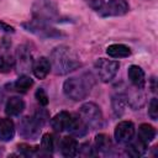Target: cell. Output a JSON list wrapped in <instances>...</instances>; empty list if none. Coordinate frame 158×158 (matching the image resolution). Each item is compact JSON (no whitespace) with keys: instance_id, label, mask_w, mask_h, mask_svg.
Wrapping results in <instances>:
<instances>
[{"instance_id":"1","label":"cell","mask_w":158,"mask_h":158,"mask_svg":"<svg viewBox=\"0 0 158 158\" xmlns=\"http://www.w3.org/2000/svg\"><path fill=\"white\" fill-rule=\"evenodd\" d=\"M51 68L57 75L68 74L80 67V60L74 51L68 46H58L51 53Z\"/></svg>"},{"instance_id":"2","label":"cell","mask_w":158,"mask_h":158,"mask_svg":"<svg viewBox=\"0 0 158 158\" xmlns=\"http://www.w3.org/2000/svg\"><path fill=\"white\" fill-rule=\"evenodd\" d=\"M94 84L95 81L93 74L83 73L78 77H72L67 79L63 84V91L69 99L74 101H80L90 94Z\"/></svg>"},{"instance_id":"3","label":"cell","mask_w":158,"mask_h":158,"mask_svg":"<svg viewBox=\"0 0 158 158\" xmlns=\"http://www.w3.org/2000/svg\"><path fill=\"white\" fill-rule=\"evenodd\" d=\"M31 12L35 20H40L47 23L56 21L59 16L58 6L52 0H35Z\"/></svg>"},{"instance_id":"4","label":"cell","mask_w":158,"mask_h":158,"mask_svg":"<svg viewBox=\"0 0 158 158\" xmlns=\"http://www.w3.org/2000/svg\"><path fill=\"white\" fill-rule=\"evenodd\" d=\"M79 117L88 127L98 128L102 125V112L94 102H85L79 109Z\"/></svg>"},{"instance_id":"5","label":"cell","mask_w":158,"mask_h":158,"mask_svg":"<svg viewBox=\"0 0 158 158\" xmlns=\"http://www.w3.org/2000/svg\"><path fill=\"white\" fill-rule=\"evenodd\" d=\"M118 68H120V64L116 60H111V59H106V58H99L95 62L96 74H98L99 79L104 83L111 81L115 78V75L117 74Z\"/></svg>"},{"instance_id":"6","label":"cell","mask_w":158,"mask_h":158,"mask_svg":"<svg viewBox=\"0 0 158 158\" xmlns=\"http://www.w3.org/2000/svg\"><path fill=\"white\" fill-rule=\"evenodd\" d=\"M22 27H23L26 31L32 32V33H35L36 36L42 37V38L58 37V36L62 35L58 30L51 27L47 22H43V21H40V20H35V19L31 20V21H28V22L22 23Z\"/></svg>"},{"instance_id":"7","label":"cell","mask_w":158,"mask_h":158,"mask_svg":"<svg viewBox=\"0 0 158 158\" xmlns=\"http://www.w3.org/2000/svg\"><path fill=\"white\" fill-rule=\"evenodd\" d=\"M130 11V5L126 0H109L98 10V12L104 16H122Z\"/></svg>"},{"instance_id":"8","label":"cell","mask_w":158,"mask_h":158,"mask_svg":"<svg viewBox=\"0 0 158 158\" xmlns=\"http://www.w3.org/2000/svg\"><path fill=\"white\" fill-rule=\"evenodd\" d=\"M41 125L30 116H25L20 120L19 122V133L20 136H22L23 138H28V139H36L40 136L41 132Z\"/></svg>"},{"instance_id":"9","label":"cell","mask_w":158,"mask_h":158,"mask_svg":"<svg viewBox=\"0 0 158 158\" xmlns=\"http://www.w3.org/2000/svg\"><path fill=\"white\" fill-rule=\"evenodd\" d=\"M115 139L117 143H127L135 136V125L131 121H121L115 127Z\"/></svg>"},{"instance_id":"10","label":"cell","mask_w":158,"mask_h":158,"mask_svg":"<svg viewBox=\"0 0 158 158\" xmlns=\"http://www.w3.org/2000/svg\"><path fill=\"white\" fill-rule=\"evenodd\" d=\"M16 65L19 68L20 72H28L30 69H32L33 65V59H32V53L30 51V48L25 44L20 46L16 51Z\"/></svg>"},{"instance_id":"11","label":"cell","mask_w":158,"mask_h":158,"mask_svg":"<svg viewBox=\"0 0 158 158\" xmlns=\"http://www.w3.org/2000/svg\"><path fill=\"white\" fill-rule=\"evenodd\" d=\"M51 70V63L46 57H40L33 62L32 72L37 79H44Z\"/></svg>"},{"instance_id":"12","label":"cell","mask_w":158,"mask_h":158,"mask_svg":"<svg viewBox=\"0 0 158 158\" xmlns=\"http://www.w3.org/2000/svg\"><path fill=\"white\" fill-rule=\"evenodd\" d=\"M127 75H128V79L131 81V84L136 88H143L144 86V72L141 67L136 65V64H132L128 67V70H127Z\"/></svg>"},{"instance_id":"13","label":"cell","mask_w":158,"mask_h":158,"mask_svg":"<svg viewBox=\"0 0 158 158\" xmlns=\"http://www.w3.org/2000/svg\"><path fill=\"white\" fill-rule=\"evenodd\" d=\"M15 136V123L11 118H0V141L9 142Z\"/></svg>"},{"instance_id":"14","label":"cell","mask_w":158,"mask_h":158,"mask_svg":"<svg viewBox=\"0 0 158 158\" xmlns=\"http://www.w3.org/2000/svg\"><path fill=\"white\" fill-rule=\"evenodd\" d=\"M23 109H25V101L17 96L10 98L5 105V112L9 116H17L23 111Z\"/></svg>"},{"instance_id":"15","label":"cell","mask_w":158,"mask_h":158,"mask_svg":"<svg viewBox=\"0 0 158 158\" xmlns=\"http://www.w3.org/2000/svg\"><path fill=\"white\" fill-rule=\"evenodd\" d=\"M67 130H68L72 135L81 137V136H84V135L88 132V126L84 123V121H83L79 116H74V115H72Z\"/></svg>"},{"instance_id":"16","label":"cell","mask_w":158,"mask_h":158,"mask_svg":"<svg viewBox=\"0 0 158 158\" xmlns=\"http://www.w3.org/2000/svg\"><path fill=\"white\" fill-rule=\"evenodd\" d=\"M60 152L64 157H74L78 153V142L75 138L67 136L60 141Z\"/></svg>"},{"instance_id":"17","label":"cell","mask_w":158,"mask_h":158,"mask_svg":"<svg viewBox=\"0 0 158 158\" xmlns=\"http://www.w3.org/2000/svg\"><path fill=\"white\" fill-rule=\"evenodd\" d=\"M70 117H72V115H70L69 112H67V111H60V112H58V114L51 120V125H52L53 130L57 131V132H62V131L67 130L68 123H69V121H70Z\"/></svg>"},{"instance_id":"18","label":"cell","mask_w":158,"mask_h":158,"mask_svg":"<svg viewBox=\"0 0 158 158\" xmlns=\"http://www.w3.org/2000/svg\"><path fill=\"white\" fill-rule=\"evenodd\" d=\"M127 147H126V152L128 156L131 157H141L146 153L147 151V143H144L142 139L137 138V139H131L127 142Z\"/></svg>"},{"instance_id":"19","label":"cell","mask_w":158,"mask_h":158,"mask_svg":"<svg viewBox=\"0 0 158 158\" xmlns=\"http://www.w3.org/2000/svg\"><path fill=\"white\" fill-rule=\"evenodd\" d=\"M135 88H136V86H135ZM142 89H143V88H136V90H133V91H131L128 95H126L127 102H128V105H130L133 110H138L139 107H142V106L144 105V101H146L144 99H146V96H144Z\"/></svg>"},{"instance_id":"20","label":"cell","mask_w":158,"mask_h":158,"mask_svg":"<svg viewBox=\"0 0 158 158\" xmlns=\"http://www.w3.org/2000/svg\"><path fill=\"white\" fill-rule=\"evenodd\" d=\"M126 104H127V98H126V94L123 93H116L112 95V99H111V106H112V111L116 116H121L123 112H125V107H126Z\"/></svg>"},{"instance_id":"21","label":"cell","mask_w":158,"mask_h":158,"mask_svg":"<svg viewBox=\"0 0 158 158\" xmlns=\"http://www.w3.org/2000/svg\"><path fill=\"white\" fill-rule=\"evenodd\" d=\"M106 53L112 58H126L131 54V49L122 43H114L106 48Z\"/></svg>"},{"instance_id":"22","label":"cell","mask_w":158,"mask_h":158,"mask_svg":"<svg viewBox=\"0 0 158 158\" xmlns=\"http://www.w3.org/2000/svg\"><path fill=\"white\" fill-rule=\"evenodd\" d=\"M156 137V128L152 125L148 123H142L138 127V138L142 139L144 143H149L154 139Z\"/></svg>"},{"instance_id":"23","label":"cell","mask_w":158,"mask_h":158,"mask_svg":"<svg viewBox=\"0 0 158 158\" xmlns=\"http://www.w3.org/2000/svg\"><path fill=\"white\" fill-rule=\"evenodd\" d=\"M111 147H112V142H111V138L107 135H105V133L96 135V137H95V148L99 152L106 153V152L110 151Z\"/></svg>"},{"instance_id":"24","label":"cell","mask_w":158,"mask_h":158,"mask_svg":"<svg viewBox=\"0 0 158 158\" xmlns=\"http://www.w3.org/2000/svg\"><path fill=\"white\" fill-rule=\"evenodd\" d=\"M33 85V80L27 77V75H21L15 83H14V88L16 89V91L19 93H26L31 86Z\"/></svg>"},{"instance_id":"25","label":"cell","mask_w":158,"mask_h":158,"mask_svg":"<svg viewBox=\"0 0 158 158\" xmlns=\"http://www.w3.org/2000/svg\"><path fill=\"white\" fill-rule=\"evenodd\" d=\"M53 148H54V141L52 135L44 133L41 139V149L44 152V154H51L53 152Z\"/></svg>"},{"instance_id":"26","label":"cell","mask_w":158,"mask_h":158,"mask_svg":"<svg viewBox=\"0 0 158 158\" xmlns=\"http://www.w3.org/2000/svg\"><path fill=\"white\" fill-rule=\"evenodd\" d=\"M15 65V59L10 56H0V72L7 73Z\"/></svg>"},{"instance_id":"27","label":"cell","mask_w":158,"mask_h":158,"mask_svg":"<svg viewBox=\"0 0 158 158\" xmlns=\"http://www.w3.org/2000/svg\"><path fill=\"white\" fill-rule=\"evenodd\" d=\"M33 118H35L41 126H43V125H46V122L49 120V114H48V111H47L46 109H38V110L35 112Z\"/></svg>"},{"instance_id":"28","label":"cell","mask_w":158,"mask_h":158,"mask_svg":"<svg viewBox=\"0 0 158 158\" xmlns=\"http://www.w3.org/2000/svg\"><path fill=\"white\" fill-rule=\"evenodd\" d=\"M148 115L152 120H157L158 117V99L153 98L151 101H149V105H148Z\"/></svg>"},{"instance_id":"29","label":"cell","mask_w":158,"mask_h":158,"mask_svg":"<svg viewBox=\"0 0 158 158\" xmlns=\"http://www.w3.org/2000/svg\"><path fill=\"white\" fill-rule=\"evenodd\" d=\"M19 151L21 152V154L26 156V157H30V156H36L37 152H38V147H31L28 144H19Z\"/></svg>"},{"instance_id":"30","label":"cell","mask_w":158,"mask_h":158,"mask_svg":"<svg viewBox=\"0 0 158 158\" xmlns=\"http://www.w3.org/2000/svg\"><path fill=\"white\" fill-rule=\"evenodd\" d=\"M35 96H36L38 104L42 105V106H46V105L48 104V101H49V100H48V96H47V93H46L42 88H38V89L36 90Z\"/></svg>"},{"instance_id":"31","label":"cell","mask_w":158,"mask_h":158,"mask_svg":"<svg viewBox=\"0 0 158 158\" xmlns=\"http://www.w3.org/2000/svg\"><path fill=\"white\" fill-rule=\"evenodd\" d=\"M88 2V5L90 7H93L94 10H99L102 5H104V0H85Z\"/></svg>"},{"instance_id":"32","label":"cell","mask_w":158,"mask_h":158,"mask_svg":"<svg viewBox=\"0 0 158 158\" xmlns=\"http://www.w3.org/2000/svg\"><path fill=\"white\" fill-rule=\"evenodd\" d=\"M0 30H2V31H5V32H10V33L15 32V28H14L12 26L6 25V23H4V22H1V21H0Z\"/></svg>"}]
</instances>
